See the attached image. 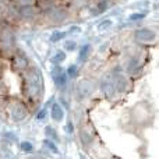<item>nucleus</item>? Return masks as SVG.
Returning <instances> with one entry per match:
<instances>
[{"instance_id":"obj_1","label":"nucleus","mask_w":159,"mask_h":159,"mask_svg":"<svg viewBox=\"0 0 159 159\" xmlns=\"http://www.w3.org/2000/svg\"><path fill=\"white\" fill-rule=\"evenodd\" d=\"M27 92L30 96L36 98L41 92V73L38 70H31L27 75Z\"/></svg>"},{"instance_id":"obj_2","label":"nucleus","mask_w":159,"mask_h":159,"mask_svg":"<svg viewBox=\"0 0 159 159\" xmlns=\"http://www.w3.org/2000/svg\"><path fill=\"white\" fill-rule=\"evenodd\" d=\"M134 38L140 42H152L157 35H155L154 31L148 30V28H141V30H137L134 34Z\"/></svg>"},{"instance_id":"obj_3","label":"nucleus","mask_w":159,"mask_h":159,"mask_svg":"<svg viewBox=\"0 0 159 159\" xmlns=\"http://www.w3.org/2000/svg\"><path fill=\"white\" fill-rule=\"evenodd\" d=\"M11 117L14 121H22L27 117V109L22 103H16L11 107Z\"/></svg>"},{"instance_id":"obj_4","label":"nucleus","mask_w":159,"mask_h":159,"mask_svg":"<svg viewBox=\"0 0 159 159\" xmlns=\"http://www.w3.org/2000/svg\"><path fill=\"white\" fill-rule=\"evenodd\" d=\"M92 91H93V84L91 81H88V80L81 81L77 87V93L80 98H87V96H89L91 93H92Z\"/></svg>"},{"instance_id":"obj_5","label":"nucleus","mask_w":159,"mask_h":159,"mask_svg":"<svg viewBox=\"0 0 159 159\" xmlns=\"http://www.w3.org/2000/svg\"><path fill=\"white\" fill-rule=\"evenodd\" d=\"M52 77H53V81L56 82V85L57 87H64L67 82V74L63 71V69L61 67H56L55 70L52 71Z\"/></svg>"},{"instance_id":"obj_6","label":"nucleus","mask_w":159,"mask_h":159,"mask_svg":"<svg viewBox=\"0 0 159 159\" xmlns=\"http://www.w3.org/2000/svg\"><path fill=\"white\" fill-rule=\"evenodd\" d=\"M101 89H102V92H103L106 96H113V93L116 92V87H115V82L112 81V78L107 77V78L102 80Z\"/></svg>"},{"instance_id":"obj_7","label":"nucleus","mask_w":159,"mask_h":159,"mask_svg":"<svg viewBox=\"0 0 159 159\" xmlns=\"http://www.w3.org/2000/svg\"><path fill=\"white\" fill-rule=\"evenodd\" d=\"M50 115H52V119L55 121H60V120H63V117H64V110L59 103H53Z\"/></svg>"},{"instance_id":"obj_8","label":"nucleus","mask_w":159,"mask_h":159,"mask_svg":"<svg viewBox=\"0 0 159 159\" xmlns=\"http://www.w3.org/2000/svg\"><path fill=\"white\" fill-rule=\"evenodd\" d=\"M14 64L18 70H25L28 69V59L22 53H17L16 57H14Z\"/></svg>"},{"instance_id":"obj_9","label":"nucleus","mask_w":159,"mask_h":159,"mask_svg":"<svg viewBox=\"0 0 159 159\" xmlns=\"http://www.w3.org/2000/svg\"><path fill=\"white\" fill-rule=\"evenodd\" d=\"M56 0H45V2H42V4H41V8L43 11H52V10H55L56 7H57V4H56Z\"/></svg>"},{"instance_id":"obj_10","label":"nucleus","mask_w":159,"mask_h":159,"mask_svg":"<svg viewBox=\"0 0 159 159\" xmlns=\"http://www.w3.org/2000/svg\"><path fill=\"white\" fill-rule=\"evenodd\" d=\"M52 16H50V18H52V21H61V20L66 18V13L64 11H60V10H52Z\"/></svg>"},{"instance_id":"obj_11","label":"nucleus","mask_w":159,"mask_h":159,"mask_svg":"<svg viewBox=\"0 0 159 159\" xmlns=\"http://www.w3.org/2000/svg\"><path fill=\"white\" fill-rule=\"evenodd\" d=\"M21 16L24 17V18H32V17L35 16V10H34L32 6H27V7H24L21 10Z\"/></svg>"},{"instance_id":"obj_12","label":"nucleus","mask_w":159,"mask_h":159,"mask_svg":"<svg viewBox=\"0 0 159 159\" xmlns=\"http://www.w3.org/2000/svg\"><path fill=\"white\" fill-rule=\"evenodd\" d=\"M64 60H66V53H63V52H57L52 59H50V61L55 63V64H59V63H61V61H64Z\"/></svg>"},{"instance_id":"obj_13","label":"nucleus","mask_w":159,"mask_h":159,"mask_svg":"<svg viewBox=\"0 0 159 159\" xmlns=\"http://www.w3.org/2000/svg\"><path fill=\"white\" fill-rule=\"evenodd\" d=\"M81 140H82V144H91L92 143V135L89 134L88 131H85V130H82L81 131Z\"/></svg>"},{"instance_id":"obj_14","label":"nucleus","mask_w":159,"mask_h":159,"mask_svg":"<svg viewBox=\"0 0 159 159\" xmlns=\"http://www.w3.org/2000/svg\"><path fill=\"white\" fill-rule=\"evenodd\" d=\"M89 52H91V46L89 45H85L81 49V52H80V60H85L88 57V55H89Z\"/></svg>"},{"instance_id":"obj_15","label":"nucleus","mask_w":159,"mask_h":159,"mask_svg":"<svg viewBox=\"0 0 159 159\" xmlns=\"http://www.w3.org/2000/svg\"><path fill=\"white\" fill-rule=\"evenodd\" d=\"M66 36V32H60V31H57V32H53L52 36H50V41L52 42H57L60 41L61 38H64Z\"/></svg>"},{"instance_id":"obj_16","label":"nucleus","mask_w":159,"mask_h":159,"mask_svg":"<svg viewBox=\"0 0 159 159\" xmlns=\"http://www.w3.org/2000/svg\"><path fill=\"white\" fill-rule=\"evenodd\" d=\"M45 145H46L48 148H49L50 151L53 152V154H57V152H59V149L56 148V145L53 144V141H52V140H50V141H49V140H45Z\"/></svg>"},{"instance_id":"obj_17","label":"nucleus","mask_w":159,"mask_h":159,"mask_svg":"<svg viewBox=\"0 0 159 159\" xmlns=\"http://www.w3.org/2000/svg\"><path fill=\"white\" fill-rule=\"evenodd\" d=\"M96 11H93V13H102V11H105L107 8V2H101V3H98V4H96Z\"/></svg>"},{"instance_id":"obj_18","label":"nucleus","mask_w":159,"mask_h":159,"mask_svg":"<svg viewBox=\"0 0 159 159\" xmlns=\"http://www.w3.org/2000/svg\"><path fill=\"white\" fill-rule=\"evenodd\" d=\"M21 148H22V151H25V152H31L34 149V147H32V144L28 143V141H22V143H21Z\"/></svg>"},{"instance_id":"obj_19","label":"nucleus","mask_w":159,"mask_h":159,"mask_svg":"<svg viewBox=\"0 0 159 159\" xmlns=\"http://www.w3.org/2000/svg\"><path fill=\"white\" fill-rule=\"evenodd\" d=\"M75 42L74 41H67L66 43H64V49H67V50H74L75 49Z\"/></svg>"},{"instance_id":"obj_20","label":"nucleus","mask_w":159,"mask_h":159,"mask_svg":"<svg viewBox=\"0 0 159 159\" xmlns=\"http://www.w3.org/2000/svg\"><path fill=\"white\" fill-rule=\"evenodd\" d=\"M145 17V14H143V13H135V14H131V16L129 17L131 21H135V20H141V18H144Z\"/></svg>"},{"instance_id":"obj_21","label":"nucleus","mask_w":159,"mask_h":159,"mask_svg":"<svg viewBox=\"0 0 159 159\" xmlns=\"http://www.w3.org/2000/svg\"><path fill=\"white\" fill-rule=\"evenodd\" d=\"M18 3L22 7H27V6H32L35 3V0H18Z\"/></svg>"},{"instance_id":"obj_22","label":"nucleus","mask_w":159,"mask_h":159,"mask_svg":"<svg viewBox=\"0 0 159 159\" xmlns=\"http://www.w3.org/2000/svg\"><path fill=\"white\" fill-rule=\"evenodd\" d=\"M135 67H137V60H135V59H131V60H130V64L127 66V70H129V71H133Z\"/></svg>"},{"instance_id":"obj_23","label":"nucleus","mask_w":159,"mask_h":159,"mask_svg":"<svg viewBox=\"0 0 159 159\" xmlns=\"http://www.w3.org/2000/svg\"><path fill=\"white\" fill-rule=\"evenodd\" d=\"M45 131H46L48 137H52V138H57V137H56V134H55V130H53L52 127H46V129H45Z\"/></svg>"},{"instance_id":"obj_24","label":"nucleus","mask_w":159,"mask_h":159,"mask_svg":"<svg viewBox=\"0 0 159 159\" xmlns=\"http://www.w3.org/2000/svg\"><path fill=\"white\" fill-rule=\"evenodd\" d=\"M69 75L70 77H75V75H77V66H70L69 67Z\"/></svg>"},{"instance_id":"obj_25","label":"nucleus","mask_w":159,"mask_h":159,"mask_svg":"<svg viewBox=\"0 0 159 159\" xmlns=\"http://www.w3.org/2000/svg\"><path fill=\"white\" fill-rule=\"evenodd\" d=\"M45 115H46V109H42V110H41V112H39V113H38V120H43Z\"/></svg>"},{"instance_id":"obj_26","label":"nucleus","mask_w":159,"mask_h":159,"mask_svg":"<svg viewBox=\"0 0 159 159\" xmlns=\"http://www.w3.org/2000/svg\"><path fill=\"white\" fill-rule=\"evenodd\" d=\"M110 25H112V21H105L101 24V30H103V28H109Z\"/></svg>"},{"instance_id":"obj_27","label":"nucleus","mask_w":159,"mask_h":159,"mask_svg":"<svg viewBox=\"0 0 159 159\" xmlns=\"http://www.w3.org/2000/svg\"><path fill=\"white\" fill-rule=\"evenodd\" d=\"M71 131H73V124L69 123L67 124V133H71Z\"/></svg>"},{"instance_id":"obj_28","label":"nucleus","mask_w":159,"mask_h":159,"mask_svg":"<svg viewBox=\"0 0 159 159\" xmlns=\"http://www.w3.org/2000/svg\"><path fill=\"white\" fill-rule=\"evenodd\" d=\"M30 159H39V158H30Z\"/></svg>"}]
</instances>
